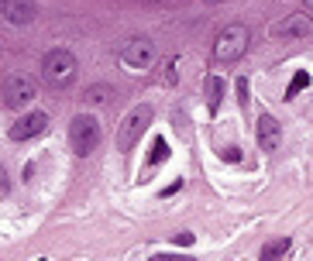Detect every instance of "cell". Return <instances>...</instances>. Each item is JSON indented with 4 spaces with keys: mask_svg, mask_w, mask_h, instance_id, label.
<instances>
[{
    "mask_svg": "<svg viewBox=\"0 0 313 261\" xmlns=\"http://www.w3.org/2000/svg\"><path fill=\"white\" fill-rule=\"evenodd\" d=\"M100 141H103L100 120L93 113H76L73 124H69V148L76 151L79 158H86V155H93L100 148Z\"/></svg>",
    "mask_w": 313,
    "mask_h": 261,
    "instance_id": "6da1fadb",
    "label": "cell"
},
{
    "mask_svg": "<svg viewBox=\"0 0 313 261\" xmlns=\"http://www.w3.org/2000/svg\"><path fill=\"white\" fill-rule=\"evenodd\" d=\"M76 69H79L76 55L69 48H52V52H45V58H41V79L48 86H55V90H66L76 79Z\"/></svg>",
    "mask_w": 313,
    "mask_h": 261,
    "instance_id": "7a4b0ae2",
    "label": "cell"
},
{
    "mask_svg": "<svg viewBox=\"0 0 313 261\" xmlns=\"http://www.w3.org/2000/svg\"><path fill=\"white\" fill-rule=\"evenodd\" d=\"M248 45H252V31L244 24H227L214 41V58L220 66H234L237 58H244Z\"/></svg>",
    "mask_w": 313,
    "mask_h": 261,
    "instance_id": "3957f363",
    "label": "cell"
},
{
    "mask_svg": "<svg viewBox=\"0 0 313 261\" xmlns=\"http://www.w3.org/2000/svg\"><path fill=\"white\" fill-rule=\"evenodd\" d=\"M152 117H155V110L148 107V103H138V107H131V110L124 113V120H120L117 127V151H131L141 141V134L152 127Z\"/></svg>",
    "mask_w": 313,
    "mask_h": 261,
    "instance_id": "277c9868",
    "label": "cell"
},
{
    "mask_svg": "<svg viewBox=\"0 0 313 261\" xmlns=\"http://www.w3.org/2000/svg\"><path fill=\"white\" fill-rule=\"evenodd\" d=\"M0 96H4V107L11 110H24L35 96H38V79L28 73H11L0 86Z\"/></svg>",
    "mask_w": 313,
    "mask_h": 261,
    "instance_id": "5b68a950",
    "label": "cell"
},
{
    "mask_svg": "<svg viewBox=\"0 0 313 261\" xmlns=\"http://www.w3.org/2000/svg\"><path fill=\"white\" fill-rule=\"evenodd\" d=\"M152 62H155V45H152L148 38H131V41L124 45V52H120V66L131 69V73L152 69Z\"/></svg>",
    "mask_w": 313,
    "mask_h": 261,
    "instance_id": "8992f818",
    "label": "cell"
},
{
    "mask_svg": "<svg viewBox=\"0 0 313 261\" xmlns=\"http://www.w3.org/2000/svg\"><path fill=\"white\" fill-rule=\"evenodd\" d=\"M48 127V113H41V110H31V113H24L18 124H11V141H31V138H38L41 130Z\"/></svg>",
    "mask_w": 313,
    "mask_h": 261,
    "instance_id": "52a82bcc",
    "label": "cell"
},
{
    "mask_svg": "<svg viewBox=\"0 0 313 261\" xmlns=\"http://www.w3.org/2000/svg\"><path fill=\"white\" fill-rule=\"evenodd\" d=\"M313 28L310 14H289V18H282L279 24H272V35L279 41H296V38H306Z\"/></svg>",
    "mask_w": 313,
    "mask_h": 261,
    "instance_id": "ba28073f",
    "label": "cell"
},
{
    "mask_svg": "<svg viewBox=\"0 0 313 261\" xmlns=\"http://www.w3.org/2000/svg\"><path fill=\"white\" fill-rule=\"evenodd\" d=\"M255 134H258V148L262 151H279V145H282V127H279V120H275L272 113H262L258 117Z\"/></svg>",
    "mask_w": 313,
    "mask_h": 261,
    "instance_id": "9c48e42d",
    "label": "cell"
},
{
    "mask_svg": "<svg viewBox=\"0 0 313 261\" xmlns=\"http://www.w3.org/2000/svg\"><path fill=\"white\" fill-rule=\"evenodd\" d=\"M0 14L11 21V24H31L38 7L31 0H0Z\"/></svg>",
    "mask_w": 313,
    "mask_h": 261,
    "instance_id": "30bf717a",
    "label": "cell"
},
{
    "mask_svg": "<svg viewBox=\"0 0 313 261\" xmlns=\"http://www.w3.org/2000/svg\"><path fill=\"white\" fill-rule=\"evenodd\" d=\"M224 100V76H207V110L217 113Z\"/></svg>",
    "mask_w": 313,
    "mask_h": 261,
    "instance_id": "8fae6325",
    "label": "cell"
},
{
    "mask_svg": "<svg viewBox=\"0 0 313 261\" xmlns=\"http://www.w3.org/2000/svg\"><path fill=\"white\" fill-rule=\"evenodd\" d=\"M289 251V237H279V241H269L262 247V261H279L282 254Z\"/></svg>",
    "mask_w": 313,
    "mask_h": 261,
    "instance_id": "7c38bea8",
    "label": "cell"
},
{
    "mask_svg": "<svg viewBox=\"0 0 313 261\" xmlns=\"http://www.w3.org/2000/svg\"><path fill=\"white\" fill-rule=\"evenodd\" d=\"M310 83H313V79H310V73H306V69H296V76L289 79V86H286V100H293L296 93H303Z\"/></svg>",
    "mask_w": 313,
    "mask_h": 261,
    "instance_id": "4fadbf2b",
    "label": "cell"
},
{
    "mask_svg": "<svg viewBox=\"0 0 313 261\" xmlns=\"http://www.w3.org/2000/svg\"><path fill=\"white\" fill-rule=\"evenodd\" d=\"M169 158V145H165V138H155V145H152V158H148V165H162Z\"/></svg>",
    "mask_w": 313,
    "mask_h": 261,
    "instance_id": "5bb4252c",
    "label": "cell"
},
{
    "mask_svg": "<svg viewBox=\"0 0 313 261\" xmlns=\"http://www.w3.org/2000/svg\"><path fill=\"white\" fill-rule=\"evenodd\" d=\"M237 103H241V107H248V79H244V76L237 79Z\"/></svg>",
    "mask_w": 313,
    "mask_h": 261,
    "instance_id": "9a60e30c",
    "label": "cell"
},
{
    "mask_svg": "<svg viewBox=\"0 0 313 261\" xmlns=\"http://www.w3.org/2000/svg\"><path fill=\"white\" fill-rule=\"evenodd\" d=\"M172 241H176L179 247H190V244H193V234H186V230H182V234H172Z\"/></svg>",
    "mask_w": 313,
    "mask_h": 261,
    "instance_id": "2e32d148",
    "label": "cell"
},
{
    "mask_svg": "<svg viewBox=\"0 0 313 261\" xmlns=\"http://www.w3.org/2000/svg\"><path fill=\"white\" fill-rule=\"evenodd\" d=\"M152 261H193V258H186V254H155Z\"/></svg>",
    "mask_w": 313,
    "mask_h": 261,
    "instance_id": "e0dca14e",
    "label": "cell"
},
{
    "mask_svg": "<svg viewBox=\"0 0 313 261\" xmlns=\"http://www.w3.org/2000/svg\"><path fill=\"white\" fill-rule=\"evenodd\" d=\"M7 189H11V182H7V172L0 165V196H7Z\"/></svg>",
    "mask_w": 313,
    "mask_h": 261,
    "instance_id": "ac0fdd59",
    "label": "cell"
},
{
    "mask_svg": "<svg viewBox=\"0 0 313 261\" xmlns=\"http://www.w3.org/2000/svg\"><path fill=\"white\" fill-rule=\"evenodd\" d=\"M303 4H306V11H313V0H303Z\"/></svg>",
    "mask_w": 313,
    "mask_h": 261,
    "instance_id": "d6986e66",
    "label": "cell"
},
{
    "mask_svg": "<svg viewBox=\"0 0 313 261\" xmlns=\"http://www.w3.org/2000/svg\"><path fill=\"white\" fill-rule=\"evenodd\" d=\"M207 4H217V0H207Z\"/></svg>",
    "mask_w": 313,
    "mask_h": 261,
    "instance_id": "ffe728a7",
    "label": "cell"
}]
</instances>
